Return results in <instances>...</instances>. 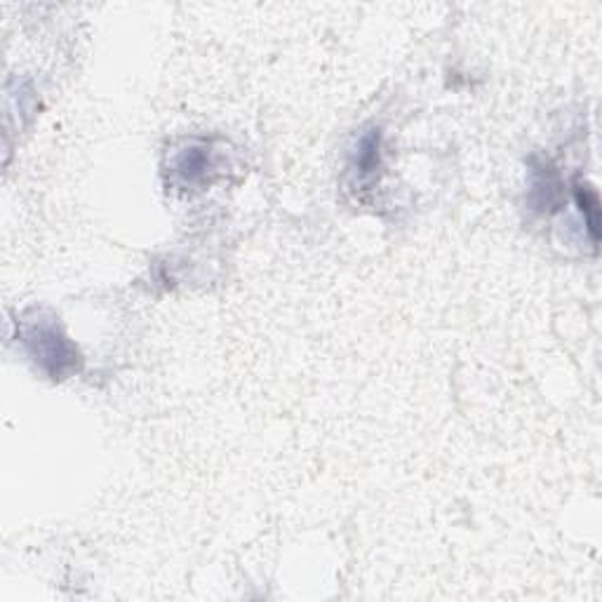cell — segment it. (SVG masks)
Wrapping results in <instances>:
<instances>
[{
  "label": "cell",
  "instance_id": "obj_4",
  "mask_svg": "<svg viewBox=\"0 0 602 602\" xmlns=\"http://www.w3.org/2000/svg\"><path fill=\"white\" fill-rule=\"evenodd\" d=\"M574 198H577L579 212H581V217H584V222H586L588 238H591L593 245H598V240H600V200H598V193H595V189L591 184L577 182V184H574Z\"/></svg>",
  "mask_w": 602,
  "mask_h": 602
},
{
  "label": "cell",
  "instance_id": "obj_1",
  "mask_svg": "<svg viewBox=\"0 0 602 602\" xmlns=\"http://www.w3.org/2000/svg\"><path fill=\"white\" fill-rule=\"evenodd\" d=\"M24 344L31 358L55 379L76 370L78 351L55 318H36L24 327Z\"/></svg>",
  "mask_w": 602,
  "mask_h": 602
},
{
  "label": "cell",
  "instance_id": "obj_3",
  "mask_svg": "<svg viewBox=\"0 0 602 602\" xmlns=\"http://www.w3.org/2000/svg\"><path fill=\"white\" fill-rule=\"evenodd\" d=\"M210 167H212L210 151H207V146H200V144L186 146L175 160V172L184 184L205 182Z\"/></svg>",
  "mask_w": 602,
  "mask_h": 602
},
{
  "label": "cell",
  "instance_id": "obj_2",
  "mask_svg": "<svg viewBox=\"0 0 602 602\" xmlns=\"http://www.w3.org/2000/svg\"><path fill=\"white\" fill-rule=\"evenodd\" d=\"M351 172L356 175V182L360 186H367L374 182V177L381 170V132L367 130L360 135L356 142V149L351 153Z\"/></svg>",
  "mask_w": 602,
  "mask_h": 602
}]
</instances>
